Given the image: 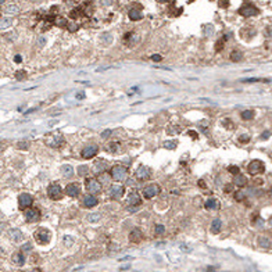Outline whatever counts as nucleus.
<instances>
[{
  "label": "nucleus",
  "instance_id": "62",
  "mask_svg": "<svg viewBox=\"0 0 272 272\" xmlns=\"http://www.w3.org/2000/svg\"><path fill=\"white\" fill-rule=\"evenodd\" d=\"M158 2H163L164 3V2H169V0H158Z\"/></svg>",
  "mask_w": 272,
  "mask_h": 272
},
{
  "label": "nucleus",
  "instance_id": "26",
  "mask_svg": "<svg viewBox=\"0 0 272 272\" xmlns=\"http://www.w3.org/2000/svg\"><path fill=\"white\" fill-rule=\"evenodd\" d=\"M221 225H222L221 219L215 218V219L212 221V224H211V233H218V232H219V230H221Z\"/></svg>",
  "mask_w": 272,
  "mask_h": 272
},
{
  "label": "nucleus",
  "instance_id": "27",
  "mask_svg": "<svg viewBox=\"0 0 272 272\" xmlns=\"http://www.w3.org/2000/svg\"><path fill=\"white\" fill-rule=\"evenodd\" d=\"M20 11V7L15 6V4H10V6L4 7V13L6 14H17Z\"/></svg>",
  "mask_w": 272,
  "mask_h": 272
},
{
  "label": "nucleus",
  "instance_id": "56",
  "mask_svg": "<svg viewBox=\"0 0 272 272\" xmlns=\"http://www.w3.org/2000/svg\"><path fill=\"white\" fill-rule=\"evenodd\" d=\"M268 138H269V132H268V130H266V132H264L263 135H261V139H263V140H266Z\"/></svg>",
  "mask_w": 272,
  "mask_h": 272
},
{
  "label": "nucleus",
  "instance_id": "47",
  "mask_svg": "<svg viewBox=\"0 0 272 272\" xmlns=\"http://www.w3.org/2000/svg\"><path fill=\"white\" fill-rule=\"evenodd\" d=\"M64 243H65V246L70 247V246H72L74 239H72V237H70V236H65V237H64Z\"/></svg>",
  "mask_w": 272,
  "mask_h": 272
},
{
  "label": "nucleus",
  "instance_id": "2",
  "mask_svg": "<svg viewBox=\"0 0 272 272\" xmlns=\"http://www.w3.org/2000/svg\"><path fill=\"white\" fill-rule=\"evenodd\" d=\"M140 204H142L140 196L138 193H135V192H130V193L128 194V211H130V212L136 211V210L140 207Z\"/></svg>",
  "mask_w": 272,
  "mask_h": 272
},
{
  "label": "nucleus",
  "instance_id": "17",
  "mask_svg": "<svg viewBox=\"0 0 272 272\" xmlns=\"http://www.w3.org/2000/svg\"><path fill=\"white\" fill-rule=\"evenodd\" d=\"M96 204H97V199L94 196H92V194L85 196L83 200H82V206L86 207V208H92V207H94Z\"/></svg>",
  "mask_w": 272,
  "mask_h": 272
},
{
  "label": "nucleus",
  "instance_id": "19",
  "mask_svg": "<svg viewBox=\"0 0 272 272\" xmlns=\"http://www.w3.org/2000/svg\"><path fill=\"white\" fill-rule=\"evenodd\" d=\"M139 40H140V38L138 36V35H135V33H132V32H129V33L125 35V42H127V45L130 46V47L135 46L136 43L139 42Z\"/></svg>",
  "mask_w": 272,
  "mask_h": 272
},
{
  "label": "nucleus",
  "instance_id": "44",
  "mask_svg": "<svg viewBox=\"0 0 272 272\" xmlns=\"http://www.w3.org/2000/svg\"><path fill=\"white\" fill-rule=\"evenodd\" d=\"M244 193L243 192H236L235 193V200H237V201H242V200H244Z\"/></svg>",
  "mask_w": 272,
  "mask_h": 272
},
{
  "label": "nucleus",
  "instance_id": "46",
  "mask_svg": "<svg viewBox=\"0 0 272 272\" xmlns=\"http://www.w3.org/2000/svg\"><path fill=\"white\" fill-rule=\"evenodd\" d=\"M218 6L222 7V9H226L229 6V0H218Z\"/></svg>",
  "mask_w": 272,
  "mask_h": 272
},
{
  "label": "nucleus",
  "instance_id": "16",
  "mask_svg": "<svg viewBox=\"0 0 272 272\" xmlns=\"http://www.w3.org/2000/svg\"><path fill=\"white\" fill-rule=\"evenodd\" d=\"M142 239H143V233H142V230H140V229L135 228V229L130 230V233H129V240H130L132 243H139Z\"/></svg>",
  "mask_w": 272,
  "mask_h": 272
},
{
  "label": "nucleus",
  "instance_id": "30",
  "mask_svg": "<svg viewBox=\"0 0 272 272\" xmlns=\"http://www.w3.org/2000/svg\"><path fill=\"white\" fill-rule=\"evenodd\" d=\"M13 20L11 18H2L0 20V29H6V28L11 27Z\"/></svg>",
  "mask_w": 272,
  "mask_h": 272
},
{
  "label": "nucleus",
  "instance_id": "42",
  "mask_svg": "<svg viewBox=\"0 0 272 272\" xmlns=\"http://www.w3.org/2000/svg\"><path fill=\"white\" fill-rule=\"evenodd\" d=\"M100 217H101V215L99 214V212H97V214H90L88 217V219L90 221V222H96V221H99L100 219Z\"/></svg>",
  "mask_w": 272,
  "mask_h": 272
},
{
  "label": "nucleus",
  "instance_id": "49",
  "mask_svg": "<svg viewBox=\"0 0 272 272\" xmlns=\"http://www.w3.org/2000/svg\"><path fill=\"white\" fill-rule=\"evenodd\" d=\"M28 146H29L28 142H18L17 143V147L18 149H28Z\"/></svg>",
  "mask_w": 272,
  "mask_h": 272
},
{
  "label": "nucleus",
  "instance_id": "38",
  "mask_svg": "<svg viewBox=\"0 0 272 272\" xmlns=\"http://www.w3.org/2000/svg\"><path fill=\"white\" fill-rule=\"evenodd\" d=\"M88 171H89V168H88L86 165H81V167L78 168V174H79L81 176H85L86 174H88Z\"/></svg>",
  "mask_w": 272,
  "mask_h": 272
},
{
  "label": "nucleus",
  "instance_id": "23",
  "mask_svg": "<svg viewBox=\"0 0 272 272\" xmlns=\"http://www.w3.org/2000/svg\"><path fill=\"white\" fill-rule=\"evenodd\" d=\"M13 263L17 264L18 266H22L25 264V257L22 253H14L13 254Z\"/></svg>",
  "mask_w": 272,
  "mask_h": 272
},
{
  "label": "nucleus",
  "instance_id": "37",
  "mask_svg": "<svg viewBox=\"0 0 272 272\" xmlns=\"http://www.w3.org/2000/svg\"><path fill=\"white\" fill-rule=\"evenodd\" d=\"M27 76V72H25L24 70H20L15 72V78H17V81H22V79Z\"/></svg>",
  "mask_w": 272,
  "mask_h": 272
},
{
  "label": "nucleus",
  "instance_id": "54",
  "mask_svg": "<svg viewBox=\"0 0 272 272\" xmlns=\"http://www.w3.org/2000/svg\"><path fill=\"white\" fill-rule=\"evenodd\" d=\"M150 58H151L153 61H161V60H163V57H161L160 54H153Z\"/></svg>",
  "mask_w": 272,
  "mask_h": 272
},
{
  "label": "nucleus",
  "instance_id": "7",
  "mask_svg": "<svg viewBox=\"0 0 272 272\" xmlns=\"http://www.w3.org/2000/svg\"><path fill=\"white\" fill-rule=\"evenodd\" d=\"M40 218V211L39 208H35V207H28L25 208V219L28 222H38Z\"/></svg>",
  "mask_w": 272,
  "mask_h": 272
},
{
  "label": "nucleus",
  "instance_id": "61",
  "mask_svg": "<svg viewBox=\"0 0 272 272\" xmlns=\"http://www.w3.org/2000/svg\"><path fill=\"white\" fill-rule=\"evenodd\" d=\"M4 2H6V0H0V4H3Z\"/></svg>",
  "mask_w": 272,
  "mask_h": 272
},
{
  "label": "nucleus",
  "instance_id": "28",
  "mask_svg": "<svg viewBox=\"0 0 272 272\" xmlns=\"http://www.w3.org/2000/svg\"><path fill=\"white\" fill-rule=\"evenodd\" d=\"M228 40V35H224V38L222 39H219L217 43H215V50L217 52H221L222 49H224V45H225V42Z\"/></svg>",
  "mask_w": 272,
  "mask_h": 272
},
{
  "label": "nucleus",
  "instance_id": "13",
  "mask_svg": "<svg viewBox=\"0 0 272 272\" xmlns=\"http://www.w3.org/2000/svg\"><path fill=\"white\" fill-rule=\"evenodd\" d=\"M86 189H88V192H90V193H99V192L101 190V183L94 178L88 179V181H86Z\"/></svg>",
  "mask_w": 272,
  "mask_h": 272
},
{
  "label": "nucleus",
  "instance_id": "5",
  "mask_svg": "<svg viewBox=\"0 0 272 272\" xmlns=\"http://www.w3.org/2000/svg\"><path fill=\"white\" fill-rule=\"evenodd\" d=\"M128 175V169L124 165H114L111 168V178L114 181H124Z\"/></svg>",
  "mask_w": 272,
  "mask_h": 272
},
{
  "label": "nucleus",
  "instance_id": "24",
  "mask_svg": "<svg viewBox=\"0 0 272 272\" xmlns=\"http://www.w3.org/2000/svg\"><path fill=\"white\" fill-rule=\"evenodd\" d=\"M61 174H63L65 178H70L74 174V168L71 165H68V164H64V165H61Z\"/></svg>",
  "mask_w": 272,
  "mask_h": 272
},
{
  "label": "nucleus",
  "instance_id": "43",
  "mask_svg": "<svg viewBox=\"0 0 272 272\" xmlns=\"http://www.w3.org/2000/svg\"><path fill=\"white\" fill-rule=\"evenodd\" d=\"M67 28H68L70 32H75V31H78V25L74 24V22H68V24H67Z\"/></svg>",
  "mask_w": 272,
  "mask_h": 272
},
{
  "label": "nucleus",
  "instance_id": "63",
  "mask_svg": "<svg viewBox=\"0 0 272 272\" xmlns=\"http://www.w3.org/2000/svg\"><path fill=\"white\" fill-rule=\"evenodd\" d=\"M21 272H24V271H21Z\"/></svg>",
  "mask_w": 272,
  "mask_h": 272
},
{
  "label": "nucleus",
  "instance_id": "57",
  "mask_svg": "<svg viewBox=\"0 0 272 272\" xmlns=\"http://www.w3.org/2000/svg\"><path fill=\"white\" fill-rule=\"evenodd\" d=\"M101 4H103V6H110V4H111V0H101Z\"/></svg>",
  "mask_w": 272,
  "mask_h": 272
},
{
  "label": "nucleus",
  "instance_id": "41",
  "mask_svg": "<svg viewBox=\"0 0 272 272\" xmlns=\"http://www.w3.org/2000/svg\"><path fill=\"white\" fill-rule=\"evenodd\" d=\"M117 147H118V143H110V145L107 146V151L115 153V151H117Z\"/></svg>",
  "mask_w": 272,
  "mask_h": 272
},
{
  "label": "nucleus",
  "instance_id": "53",
  "mask_svg": "<svg viewBox=\"0 0 272 272\" xmlns=\"http://www.w3.org/2000/svg\"><path fill=\"white\" fill-rule=\"evenodd\" d=\"M188 135L190 136V138H193V139H197V138H199L197 132H194V130H188Z\"/></svg>",
  "mask_w": 272,
  "mask_h": 272
},
{
  "label": "nucleus",
  "instance_id": "51",
  "mask_svg": "<svg viewBox=\"0 0 272 272\" xmlns=\"http://www.w3.org/2000/svg\"><path fill=\"white\" fill-rule=\"evenodd\" d=\"M232 189H233V185H232V183H229V185H225L224 192H225V193H230V192H232Z\"/></svg>",
  "mask_w": 272,
  "mask_h": 272
},
{
  "label": "nucleus",
  "instance_id": "31",
  "mask_svg": "<svg viewBox=\"0 0 272 272\" xmlns=\"http://www.w3.org/2000/svg\"><path fill=\"white\" fill-rule=\"evenodd\" d=\"M254 114H255V112H254L253 110H246V111L242 112V118L244 121H248V119H253L254 118Z\"/></svg>",
  "mask_w": 272,
  "mask_h": 272
},
{
  "label": "nucleus",
  "instance_id": "8",
  "mask_svg": "<svg viewBox=\"0 0 272 272\" xmlns=\"http://www.w3.org/2000/svg\"><path fill=\"white\" fill-rule=\"evenodd\" d=\"M124 193H125V188L122 186V185H118V183L112 185L111 188H110V190H108L110 197L114 199V200H119L122 196H124Z\"/></svg>",
  "mask_w": 272,
  "mask_h": 272
},
{
  "label": "nucleus",
  "instance_id": "18",
  "mask_svg": "<svg viewBox=\"0 0 272 272\" xmlns=\"http://www.w3.org/2000/svg\"><path fill=\"white\" fill-rule=\"evenodd\" d=\"M9 236H10V239H11L14 243L21 242L22 237H24L20 229H10V230H9Z\"/></svg>",
  "mask_w": 272,
  "mask_h": 272
},
{
  "label": "nucleus",
  "instance_id": "14",
  "mask_svg": "<svg viewBox=\"0 0 272 272\" xmlns=\"http://www.w3.org/2000/svg\"><path fill=\"white\" fill-rule=\"evenodd\" d=\"M97 151H99V147H97L96 145H94V146H89V147H85L83 150H82L81 156H82V158L89 160V158H93L94 156L97 154Z\"/></svg>",
  "mask_w": 272,
  "mask_h": 272
},
{
  "label": "nucleus",
  "instance_id": "55",
  "mask_svg": "<svg viewBox=\"0 0 272 272\" xmlns=\"http://www.w3.org/2000/svg\"><path fill=\"white\" fill-rule=\"evenodd\" d=\"M110 135H111V130L107 129V130H104V132L101 133V138H104V139H106V138H108Z\"/></svg>",
  "mask_w": 272,
  "mask_h": 272
},
{
  "label": "nucleus",
  "instance_id": "21",
  "mask_svg": "<svg viewBox=\"0 0 272 272\" xmlns=\"http://www.w3.org/2000/svg\"><path fill=\"white\" fill-rule=\"evenodd\" d=\"M204 207H206L207 210H218L219 208V200L215 199V197H211V199H208L206 201Z\"/></svg>",
  "mask_w": 272,
  "mask_h": 272
},
{
  "label": "nucleus",
  "instance_id": "11",
  "mask_svg": "<svg viewBox=\"0 0 272 272\" xmlns=\"http://www.w3.org/2000/svg\"><path fill=\"white\" fill-rule=\"evenodd\" d=\"M239 14L243 17H253L258 14V9L253 4H244L242 9H239Z\"/></svg>",
  "mask_w": 272,
  "mask_h": 272
},
{
  "label": "nucleus",
  "instance_id": "29",
  "mask_svg": "<svg viewBox=\"0 0 272 272\" xmlns=\"http://www.w3.org/2000/svg\"><path fill=\"white\" fill-rule=\"evenodd\" d=\"M258 244L261 246V247L264 248H269L271 247V242H269L268 237H264V236H261L260 239H258Z\"/></svg>",
  "mask_w": 272,
  "mask_h": 272
},
{
  "label": "nucleus",
  "instance_id": "48",
  "mask_svg": "<svg viewBox=\"0 0 272 272\" xmlns=\"http://www.w3.org/2000/svg\"><path fill=\"white\" fill-rule=\"evenodd\" d=\"M239 142L240 143H247V142H250V136L248 135H242L239 138Z\"/></svg>",
  "mask_w": 272,
  "mask_h": 272
},
{
  "label": "nucleus",
  "instance_id": "45",
  "mask_svg": "<svg viewBox=\"0 0 272 272\" xmlns=\"http://www.w3.org/2000/svg\"><path fill=\"white\" fill-rule=\"evenodd\" d=\"M228 171H229L230 174H239V167H236V165H229L228 167Z\"/></svg>",
  "mask_w": 272,
  "mask_h": 272
},
{
  "label": "nucleus",
  "instance_id": "33",
  "mask_svg": "<svg viewBox=\"0 0 272 272\" xmlns=\"http://www.w3.org/2000/svg\"><path fill=\"white\" fill-rule=\"evenodd\" d=\"M53 22H54L56 25H58V27H67V24H68V22H67V20L63 18V17H56Z\"/></svg>",
  "mask_w": 272,
  "mask_h": 272
},
{
  "label": "nucleus",
  "instance_id": "39",
  "mask_svg": "<svg viewBox=\"0 0 272 272\" xmlns=\"http://www.w3.org/2000/svg\"><path fill=\"white\" fill-rule=\"evenodd\" d=\"M222 124H224V127L228 128V129H235V124H233L230 119H224V121H222Z\"/></svg>",
  "mask_w": 272,
  "mask_h": 272
},
{
  "label": "nucleus",
  "instance_id": "52",
  "mask_svg": "<svg viewBox=\"0 0 272 272\" xmlns=\"http://www.w3.org/2000/svg\"><path fill=\"white\" fill-rule=\"evenodd\" d=\"M31 250H32V244L31 243H25L22 246V251H31Z\"/></svg>",
  "mask_w": 272,
  "mask_h": 272
},
{
  "label": "nucleus",
  "instance_id": "34",
  "mask_svg": "<svg viewBox=\"0 0 272 272\" xmlns=\"http://www.w3.org/2000/svg\"><path fill=\"white\" fill-rule=\"evenodd\" d=\"M176 145H178V143L172 142V140H167V142H164V147L168 149V150H174V149H176Z\"/></svg>",
  "mask_w": 272,
  "mask_h": 272
},
{
  "label": "nucleus",
  "instance_id": "6",
  "mask_svg": "<svg viewBox=\"0 0 272 272\" xmlns=\"http://www.w3.org/2000/svg\"><path fill=\"white\" fill-rule=\"evenodd\" d=\"M47 194L52 200H60L63 197V189L58 183H52L47 188Z\"/></svg>",
  "mask_w": 272,
  "mask_h": 272
},
{
  "label": "nucleus",
  "instance_id": "36",
  "mask_svg": "<svg viewBox=\"0 0 272 272\" xmlns=\"http://www.w3.org/2000/svg\"><path fill=\"white\" fill-rule=\"evenodd\" d=\"M81 13H82V9H81V7H78V9L72 10V11L70 13V17H71V18H78L79 15H81Z\"/></svg>",
  "mask_w": 272,
  "mask_h": 272
},
{
  "label": "nucleus",
  "instance_id": "15",
  "mask_svg": "<svg viewBox=\"0 0 272 272\" xmlns=\"http://www.w3.org/2000/svg\"><path fill=\"white\" fill-rule=\"evenodd\" d=\"M65 193L70 197H78L81 193V186L78 183H68L65 188Z\"/></svg>",
  "mask_w": 272,
  "mask_h": 272
},
{
  "label": "nucleus",
  "instance_id": "4",
  "mask_svg": "<svg viewBox=\"0 0 272 272\" xmlns=\"http://www.w3.org/2000/svg\"><path fill=\"white\" fill-rule=\"evenodd\" d=\"M264 171H265V165L260 160H254L247 165V172L250 175H258V174H263Z\"/></svg>",
  "mask_w": 272,
  "mask_h": 272
},
{
  "label": "nucleus",
  "instance_id": "20",
  "mask_svg": "<svg viewBox=\"0 0 272 272\" xmlns=\"http://www.w3.org/2000/svg\"><path fill=\"white\" fill-rule=\"evenodd\" d=\"M233 183H235L236 186H239V188H243V186L247 185V178L239 172V174H236L235 178H233Z\"/></svg>",
  "mask_w": 272,
  "mask_h": 272
},
{
  "label": "nucleus",
  "instance_id": "12",
  "mask_svg": "<svg viewBox=\"0 0 272 272\" xmlns=\"http://www.w3.org/2000/svg\"><path fill=\"white\" fill-rule=\"evenodd\" d=\"M135 176L139 181H146V179L150 178V168L146 165H139V168L136 169Z\"/></svg>",
  "mask_w": 272,
  "mask_h": 272
},
{
  "label": "nucleus",
  "instance_id": "32",
  "mask_svg": "<svg viewBox=\"0 0 272 272\" xmlns=\"http://www.w3.org/2000/svg\"><path fill=\"white\" fill-rule=\"evenodd\" d=\"M243 57V54L239 52V50H233L232 53H230V58H232V61H240Z\"/></svg>",
  "mask_w": 272,
  "mask_h": 272
},
{
  "label": "nucleus",
  "instance_id": "58",
  "mask_svg": "<svg viewBox=\"0 0 272 272\" xmlns=\"http://www.w3.org/2000/svg\"><path fill=\"white\" fill-rule=\"evenodd\" d=\"M14 61H15V63H21V61H22V57H21V56H15V57H14Z\"/></svg>",
  "mask_w": 272,
  "mask_h": 272
},
{
  "label": "nucleus",
  "instance_id": "1",
  "mask_svg": "<svg viewBox=\"0 0 272 272\" xmlns=\"http://www.w3.org/2000/svg\"><path fill=\"white\" fill-rule=\"evenodd\" d=\"M35 240H36L39 244H47L52 239V233L50 230H47L46 228H39V229L35 232Z\"/></svg>",
  "mask_w": 272,
  "mask_h": 272
},
{
  "label": "nucleus",
  "instance_id": "9",
  "mask_svg": "<svg viewBox=\"0 0 272 272\" xmlns=\"http://www.w3.org/2000/svg\"><path fill=\"white\" fill-rule=\"evenodd\" d=\"M160 192H161V188L158 186V185L151 183V185H149V186H146V188L143 189V196H145V199H153V197L157 196Z\"/></svg>",
  "mask_w": 272,
  "mask_h": 272
},
{
  "label": "nucleus",
  "instance_id": "50",
  "mask_svg": "<svg viewBox=\"0 0 272 272\" xmlns=\"http://www.w3.org/2000/svg\"><path fill=\"white\" fill-rule=\"evenodd\" d=\"M45 45H46V39L45 38H39L38 39V47H45Z\"/></svg>",
  "mask_w": 272,
  "mask_h": 272
},
{
  "label": "nucleus",
  "instance_id": "35",
  "mask_svg": "<svg viewBox=\"0 0 272 272\" xmlns=\"http://www.w3.org/2000/svg\"><path fill=\"white\" fill-rule=\"evenodd\" d=\"M204 32H206V36H211L212 33H214V28H212L211 24H207L204 27Z\"/></svg>",
  "mask_w": 272,
  "mask_h": 272
},
{
  "label": "nucleus",
  "instance_id": "59",
  "mask_svg": "<svg viewBox=\"0 0 272 272\" xmlns=\"http://www.w3.org/2000/svg\"><path fill=\"white\" fill-rule=\"evenodd\" d=\"M199 185L201 186V188H206V185H204V182H203V181H200V182H199Z\"/></svg>",
  "mask_w": 272,
  "mask_h": 272
},
{
  "label": "nucleus",
  "instance_id": "22",
  "mask_svg": "<svg viewBox=\"0 0 272 272\" xmlns=\"http://www.w3.org/2000/svg\"><path fill=\"white\" fill-rule=\"evenodd\" d=\"M106 169V163L103 160H97L96 163L93 164V172L94 174H101Z\"/></svg>",
  "mask_w": 272,
  "mask_h": 272
},
{
  "label": "nucleus",
  "instance_id": "40",
  "mask_svg": "<svg viewBox=\"0 0 272 272\" xmlns=\"http://www.w3.org/2000/svg\"><path fill=\"white\" fill-rule=\"evenodd\" d=\"M164 230H165V228H164V225H161V224H157V225H156V229H154L156 235H163V233H164Z\"/></svg>",
  "mask_w": 272,
  "mask_h": 272
},
{
  "label": "nucleus",
  "instance_id": "60",
  "mask_svg": "<svg viewBox=\"0 0 272 272\" xmlns=\"http://www.w3.org/2000/svg\"><path fill=\"white\" fill-rule=\"evenodd\" d=\"M32 272H42V269H39V268H35Z\"/></svg>",
  "mask_w": 272,
  "mask_h": 272
},
{
  "label": "nucleus",
  "instance_id": "3",
  "mask_svg": "<svg viewBox=\"0 0 272 272\" xmlns=\"http://www.w3.org/2000/svg\"><path fill=\"white\" fill-rule=\"evenodd\" d=\"M45 143L47 146H50V147L57 149L64 143V136L60 135V133H52V135H47L46 136V139H45Z\"/></svg>",
  "mask_w": 272,
  "mask_h": 272
},
{
  "label": "nucleus",
  "instance_id": "10",
  "mask_svg": "<svg viewBox=\"0 0 272 272\" xmlns=\"http://www.w3.org/2000/svg\"><path fill=\"white\" fill-rule=\"evenodd\" d=\"M32 203H33V197L31 196V194H28V193L20 194L18 206H20V208H21V210H25V208H28V207H31V206H32Z\"/></svg>",
  "mask_w": 272,
  "mask_h": 272
},
{
  "label": "nucleus",
  "instance_id": "25",
  "mask_svg": "<svg viewBox=\"0 0 272 272\" xmlns=\"http://www.w3.org/2000/svg\"><path fill=\"white\" fill-rule=\"evenodd\" d=\"M129 18L132 20V21H139V20L143 18V15L138 9H132L129 11Z\"/></svg>",
  "mask_w": 272,
  "mask_h": 272
}]
</instances>
